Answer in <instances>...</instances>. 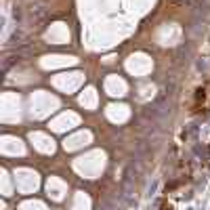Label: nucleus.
I'll list each match as a JSON object with an SVG mask.
<instances>
[{
  "instance_id": "nucleus-1",
  "label": "nucleus",
  "mask_w": 210,
  "mask_h": 210,
  "mask_svg": "<svg viewBox=\"0 0 210 210\" xmlns=\"http://www.w3.org/2000/svg\"><path fill=\"white\" fill-rule=\"evenodd\" d=\"M155 189H158V181H153V183H151V187H149V195H153V193H155Z\"/></svg>"
}]
</instances>
